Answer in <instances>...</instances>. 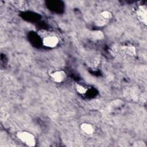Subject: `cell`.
I'll return each instance as SVG.
<instances>
[{"label":"cell","mask_w":147,"mask_h":147,"mask_svg":"<svg viewBox=\"0 0 147 147\" xmlns=\"http://www.w3.org/2000/svg\"><path fill=\"white\" fill-rule=\"evenodd\" d=\"M17 137L26 145L29 146H34L36 144L34 136L28 131H19L17 133Z\"/></svg>","instance_id":"cell-1"},{"label":"cell","mask_w":147,"mask_h":147,"mask_svg":"<svg viewBox=\"0 0 147 147\" xmlns=\"http://www.w3.org/2000/svg\"><path fill=\"white\" fill-rule=\"evenodd\" d=\"M147 8L145 5L140 6L137 10V16L138 19L144 24L145 25L147 24Z\"/></svg>","instance_id":"cell-2"},{"label":"cell","mask_w":147,"mask_h":147,"mask_svg":"<svg viewBox=\"0 0 147 147\" xmlns=\"http://www.w3.org/2000/svg\"><path fill=\"white\" fill-rule=\"evenodd\" d=\"M111 18V13L108 11H103L99 16L96 21V24L99 26H102L106 24L107 21Z\"/></svg>","instance_id":"cell-3"},{"label":"cell","mask_w":147,"mask_h":147,"mask_svg":"<svg viewBox=\"0 0 147 147\" xmlns=\"http://www.w3.org/2000/svg\"><path fill=\"white\" fill-rule=\"evenodd\" d=\"M42 42L44 45L45 47H49V48H53L57 45L59 42V40L57 37L54 36H48L45 37L43 39Z\"/></svg>","instance_id":"cell-4"},{"label":"cell","mask_w":147,"mask_h":147,"mask_svg":"<svg viewBox=\"0 0 147 147\" xmlns=\"http://www.w3.org/2000/svg\"><path fill=\"white\" fill-rule=\"evenodd\" d=\"M65 76L66 74L64 71H57L51 74V76L52 79L55 82L57 83H60L63 82L64 80Z\"/></svg>","instance_id":"cell-5"},{"label":"cell","mask_w":147,"mask_h":147,"mask_svg":"<svg viewBox=\"0 0 147 147\" xmlns=\"http://www.w3.org/2000/svg\"><path fill=\"white\" fill-rule=\"evenodd\" d=\"M82 130L87 134H91L94 132V127L92 125L88 123H83L80 125Z\"/></svg>","instance_id":"cell-6"},{"label":"cell","mask_w":147,"mask_h":147,"mask_svg":"<svg viewBox=\"0 0 147 147\" xmlns=\"http://www.w3.org/2000/svg\"><path fill=\"white\" fill-rule=\"evenodd\" d=\"M122 51L130 56H134L136 55V48L133 46H125L121 48Z\"/></svg>","instance_id":"cell-7"},{"label":"cell","mask_w":147,"mask_h":147,"mask_svg":"<svg viewBox=\"0 0 147 147\" xmlns=\"http://www.w3.org/2000/svg\"><path fill=\"white\" fill-rule=\"evenodd\" d=\"M92 37L95 40H102L104 38V34L100 30H95L91 33Z\"/></svg>","instance_id":"cell-8"},{"label":"cell","mask_w":147,"mask_h":147,"mask_svg":"<svg viewBox=\"0 0 147 147\" xmlns=\"http://www.w3.org/2000/svg\"><path fill=\"white\" fill-rule=\"evenodd\" d=\"M13 2L14 5L17 6V7L21 9V10H23L22 9H25V5H26L25 3V2L22 1H13Z\"/></svg>","instance_id":"cell-9"},{"label":"cell","mask_w":147,"mask_h":147,"mask_svg":"<svg viewBox=\"0 0 147 147\" xmlns=\"http://www.w3.org/2000/svg\"><path fill=\"white\" fill-rule=\"evenodd\" d=\"M76 88L77 91L79 94H85L87 91V89L84 87H83V86H82V85H80V84H77L76 86Z\"/></svg>","instance_id":"cell-10"},{"label":"cell","mask_w":147,"mask_h":147,"mask_svg":"<svg viewBox=\"0 0 147 147\" xmlns=\"http://www.w3.org/2000/svg\"><path fill=\"white\" fill-rule=\"evenodd\" d=\"M99 63V60L98 58H94L90 62V64L91 65L92 67H96L98 65Z\"/></svg>","instance_id":"cell-11"}]
</instances>
